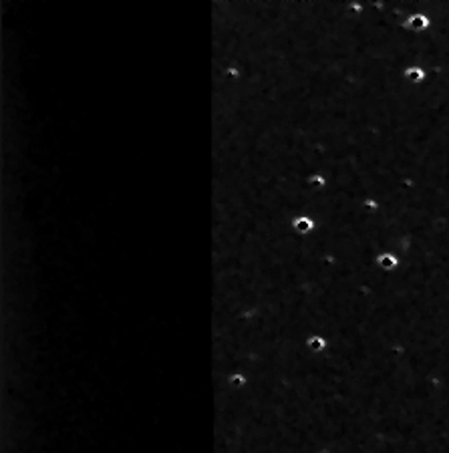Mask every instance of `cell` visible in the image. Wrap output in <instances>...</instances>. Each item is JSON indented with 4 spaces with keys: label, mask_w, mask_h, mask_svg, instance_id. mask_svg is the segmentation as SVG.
Segmentation results:
<instances>
[{
    "label": "cell",
    "mask_w": 449,
    "mask_h": 453,
    "mask_svg": "<svg viewBox=\"0 0 449 453\" xmlns=\"http://www.w3.org/2000/svg\"><path fill=\"white\" fill-rule=\"evenodd\" d=\"M409 32H413V34H421V32H425L429 26H431V18L427 16V14H423V12H417V14H411L407 20H405V24H403Z\"/></svg>",
    "instance_id": "cell-1"
},
{
    "label": "cell",
    "mask_w": 449,
    "mask_h": 453,
    "mask_svg": "<svg viewBox=\"0 0 449 453\" xmlns=\"http://www.w3.org/2000/svg\"><path fill=\"white\" fill-rule=\"evenodd\" d=\"M403 79H405L407 83H411V85H417V83H423V81L427 79V72H425L423 66L411 64V66H407V68L403 70Z\"/></svg>",
    "instance_id": "cell-2"
},
{
    "label": "cell",
    "mask_w": 449,
    "mask_h": 453,
    "mask_svg": "<svg viewBox=\"0 0 449 453\" xmlns=\"http://www.w3.org/2000/svg\"><path fill=\"white\" fill-rule=\"evenodd\" d=\"M292 228H294L298 234H308V232L314 228V222H312L308 216H298V218L292 222Z\"/></svg>",
    "instance_id": "cell-3"
},
{
    "label": "cell",
    "mask_w": 449,
    "mask_h": 453,
    "mask_svg": "<svg viewBox=\"0 0 449 453\" xmlns=\"http://www.w3.org/2000/svg\"><path fill=\"white\" fill-rule=\"evenodd\" d=\"M377 262H379V266L385 268V270H393V268L399 264V260H397L393 254H381V256L377 258Z\"/></svg>",
    "instance_id": "cell-4"
},
{
    "label": "cell",
    "mask_w": 449,
    "mask_h": 453,
    "mask_svg": "<svg viewBox=\"0 0 449 453\" xmlns=\"http://www.w3.org/2000/svg\"><path fill=\"white\" fill-rule=\"evenodd\" d=\"M308 346H310L314 352H320V350L326 346V342H324V338H320V336H312V338L308 340Z\"/></svg>",
    "instance_id": "cell-5"
}]
</instances>
